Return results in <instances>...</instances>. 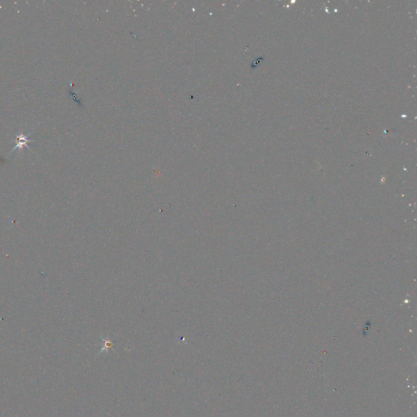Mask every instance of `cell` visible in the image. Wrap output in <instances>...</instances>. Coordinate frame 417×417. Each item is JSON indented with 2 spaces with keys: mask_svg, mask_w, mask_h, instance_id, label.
<instances>
[{
  "mask_svg": "<svg viewBox=\"0 0 417 417\" xmlns=\"http://www.w3.org/2000/svg\"><path fill=\"white\" fill-rule=\"evenodd\" d=\"M103 341H104V347H102V349L100 350V353L104 351V350H105V351H108L110 348H112V341H111L110 340L108 339V340H103Z\"/></svg>",
  "mask_w": 417,
  "mask_h": 417,
  "instance_id": "6da1fadb",
  "label": "cell"
}]
</instances>
